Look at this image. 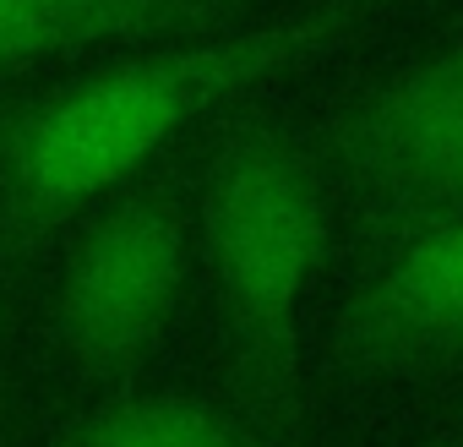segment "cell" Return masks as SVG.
Returning a JSON list of instances; mask_svg holds the SVG:
<instances>
[{"label": "cell", "instance_id": "cell-4", "mask_svg": "<svg viewBox=\"0 0 463 447\" xmlns=\"http://www.w3.org/2000/svg\"><path fill=\"white\" fill-rule=\"evenodd\" d=\"M327 158L344 169L376 224L414 235L463 213V39L360 93L327 126Z\"/></svg>", "mask_w": 463, "mask_h": 447}, {"label": "cell", "instance_id": "cell-7", "mask_svg": "<svg viewBox=\"0 0 463 447\" xmlns=\"http://www.w3.org/2000/svg\"><path fill=\"white\" fill-rule=\"evenodd\" d=\"M61 447H273V442L207 398L131 393L77 420Z\"/></svg>", "mask_w": 463, "mask_h": 447}, {"label": "cell", "instance_id": "cell-5", "mask_svg": "<svg viewBox=\"0 0 463 447\" xmlns=\"http://www.w3.org/2000/svg\"><path fill=\"white\" fill-rule=\"evenodd\" d=\"M333 344L360 371H420L463 355V213L403 235L344 300Z\"/></svg>", "mask_w": 463, "mask_h": 447}, {"label": "cell", "instance_id": "cell-2", "mask_svg": "<svg viewBox=\"0 0 463 447\" xmlns=\"http://www.w3.org/2000/svg\"><path fill=\"white\" fill-rule=\"evenodd\" d=\"M327 169L273 115H235L202 175V262L241 393L279 431L300 425V300L327 257Z\"/></svg>", "mask_w": 463, "mask_h": 447}, {"label": "cell", "instance_id": "cell-3", "mask_svg": "<svg viewBox=\"0 0 463 447\" xmlns=\"http://www.w3.org/2000/svg\"><path fill=\"white\" fill-rule=\"evenodd\" d=\"M191 268L185 213L169 180L120 185V196L77 235L55 328L82 376H131L164 338Z\"/></svg>", "mask_w": 463, "mask_h": 447}, {"label": "cell", "instance_id": "cell-6", "mask_svg": "<svg viewBox=\"0 0 463 447\" xmlns=\"http://www.w3.org/2000/svg\"><path fill=\"white\" fill-rule=\"evenodd\" d=\"M257 0H0V82L115 50L241 28Z\"/></svg>", "mask_w": 463, "mask_h": 447}, {"label": "cell", "instance_id": "cell-1", "mask_svg": "<svg viewBox=\"0 0 463 447\" xmlns=\"http://www.w3.org/2000/svg\"><path fill=\"white\" fill-rule=\"evenodd\" d=\"M371 0L317 6L147 44L142 55L50 88L0 115V257L33 252L88 202L131 185L175 137L257 88L354 44Z\"/></svg>", "mask_w": 463, "mask_h": 447}]
</instances>
